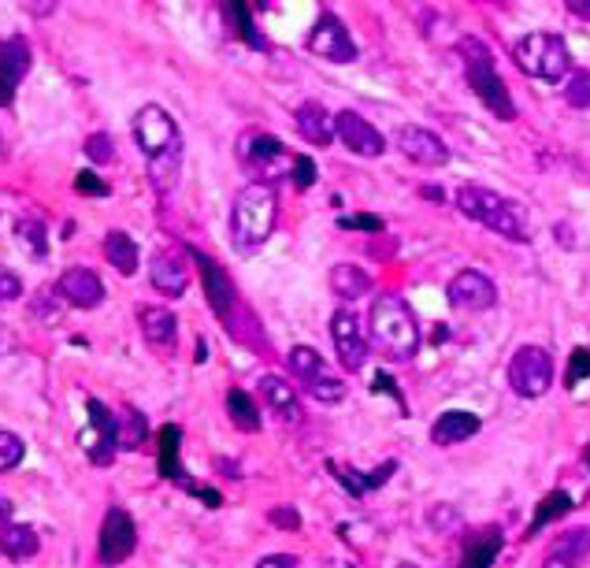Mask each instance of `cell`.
<instances>
[{"label":"cell","mask_w":590,"mask_h":568,"mask_svg":"<svg viewBox=\"0 0 590 568\" xmlns=\"http://www.w3.org/2000/svg\"><path fill=\"white\" fill-rule=\"evenodd\" d=\"M57 297H60V294H41L38 301H34V312H38V316H41V312H49V323H52V320H57V316H60V309H57Z\"/></svg>","instance_id":"47"},{"label":"cell","mask_w":590,"mask_h":568,"mask_svg":"<svg viewBox=\"0 0 590 568\" xmlns=\"http://www.w3.org/2000/svg\"><path fill=\"white\" fill-rule=\"evenodd\" d=\"M509 386L520 398H542L553 386V357L542 346H520L509 360Z\"/></svg>","instance_id":"8"},{"label":"cell","mask_w":590,"mask_h":568,"mask_svg":"<svg viewBox=\"0 0 590 568\" xmlns=\"http://www.w3.org/2000/svg\"><path fill=\"white\" fill-rule=\"evenodd\" d=\"M479 417L476 412H465V409H450V412H442L439 420H434V428H431V439L439 442V446H457V442H468V439H476L479 435Z\"/></svg>","instance_id":"24"},{"label":"cell","mask_w":590,"mask_h":568,"mask_svg":"<svg viewBox=\"0 0 590 568\" xmlns=\"http://www.w3.org/2000/svg\"><path fill=\"white\" fill-rule=\"evenodd\" d=\"M331 291L342 297V301H353V297H365L371 291V275L360 272L357 264H339L331 268Z\"/></svg>","instance_id":"31"},{"label":"cell","mask_w":590,"mask_h":568,"mask_svg":"<svg viewBox=\"0 0 590 568\" xmlns=\"http://www.w3.org/2000/svg\"><path fill=\"white\" fill-rule=\"evenodd\" d=\"M331 342L334 354H339L346 372H360L368 365V338L360 328V316L349 309H334L331 312Z\"/></svg>","instance_id":"10"},{"label":"cell","mask_w":590,"mask_h":568,"mask_svg":"<svg viewBox=\"0 0 590 568\" xmlns=\"http://www.w3.org/2000/svg\"><path fill=\"white\" fill-rule=\"evenodd\" d=\"M271 524L286 528V531H297V528H302V517H297L294 509H271Z\"/></svg>","instance_id":"46"},{"label":"cell","mask_w":590,"mask_h":568,"mask_svg":"<svg viewBox=\"0 0 590 568\" xmlns=\"http://www.w3.org/2000/svg\"><path fill=\"white\" fill-rule=\"evenodd\" d=\"M26 457V446L20 435H12V431H0V472H12L15 465H20Z\"/></svg>","instance_id":"37"},{"label":"cell","mask_w":590,"mask_h":568,"mask_svg":"<svg viewBox=\"0 0 590 568\" xmlns=\"http://www.w3.org/2000/svg\"><path fill=\"white\" fill-rule=\"evenodd\" d=\"M571 505H576V502H571L568 491H550L546 498L534 505V517H531V531H528V535H534V531H542L546 524H553V520H561L571 509Z\"/></svg>","instance_id":"35"},{"label":"cell","mask_w":590,"mask_h":568,"mask_svg":"<svg viewBox=\"0 0 590 568\" xmlns=\"http://www.w3.org/2000/svg\"><path fill=\"white\" fill-rule=\"evenodd\" d=\"M327 472L334 476V480H339L342 486H346L349 491V498H368L371 491H379V486H383L390 476L397 472V461H383L376 468V472H353L349 465H342V461H327Z\"/></svg>","instance_id":"20"},{"label":"cell","mask_w":590,"mask_h":568,"mask_svg":"<svg viewBox=\"0 0 590 568\" xmlns=\"http://www.w3.org/2000/svg\"><path fill=\"white\" fill-rule=\"evenodd\" d=\"M226 15L234 20V26H238V34L249 45H257V49H265V38H260L257 30H253V20H249V8L245 4H226Z\"/></svg>","instance_id":"38"},{"label":"cell","mask_w":590,"mask_h":568,"mask_svg":"<svg viewBox=\"0 0 590 568\" xmlns=\"http://www.w3.org/2000/svg\"><path fill=\"white\" fill-rule=\"evenodd\" d=\"M257 568H302V561H297L294 554H268V557H260Z\"/></svg>","instance_id":"45"},{"label":"cell","mask_w":590,"mask_h":568,"mask_svg":"<svg viewBox=\"0 0 590 568\" xmlns=\"http://www.w3.org/2000/svg\"><path fill=\"white\" fill-rule=\"evenodd\" d=\"M342 227L376 234V231H383V220H379V215H346V220H342Z\"/></svg>","instance_id":"44"},{"label":"cell","mask_w":590,"mask_h":568,"mask_svg":"<svg viewBox=\"0 0 590 568\" xmlns=\"http://www.w3.org/2000/svg\"><path fill=\"white\" fill-rule=\"evenodd\" d=\"M20 297H23V279L15 272H8V268H0V305L20 301Z\"/></svg>","instance_id":"41"},{"label":"cell","mask_w":590,"mask_h":568,"mask_svg":"<svg viewBox=\"0 0 590 568\" xmlns=\"http://www.w3.org/2000/svg\"><path fill=\"white\" fill-rule=\"evenodd\" d=\"M294 123H297V131H302V138L312 141V146H331V141H339V134H334V115L327 112L320 101L297 104Z\"/></svg>","instance_id":"23"},{"label":"cell","mask_w":590,"mask_h":568,"mask_svg":"<svg viewBox=\"0 0 590 568\" xmlns=\"http://www.w3.org/2000/svg\"><path fill=\"white\" fill-rule=\"evenodd\" d=\"M86 157L94 160V164H108V160L115 157V146L108 134H89L86 138Z\"/></svg>","instance_id":"40"},{"label":"cell","mask_w":590,"mask_h":568,"mask_svg":"<svg viewBox=\"0 0 590 568\" xmlns=\"http://www.w3.org/2000/svg\"><path fill=\"white\" fill-rule=\"evenodd\" d=\"M115 439H120V449H138L142 442L149 439V420H145L138 409L123 405V409L115 412Z\"/></svg>","instance_id":"32"},{"label":"cell","mask_w":590,"mask_h":568,"mask_svg":"<svg viewBox=\"0 0 590 568\" xmlns=\"http://www.w3.org/2000/svg\"><path fill=\"white\" fill-rule=\"evenodd\" d=\"M450 305L453 309H465V312H483V309H494L497 301V286L494 279L483 275V272H457L450 279Z\"/></svg>","instance_id":"14"},{"label":"cell","mask_w":590,"mask_h":568,"mask_svg":"<svg viewBox=\"0 0 590 568\" xmlns=\"http://www.w3.org/2000/svg\"><path fill=\"white\" fill-rule=\"evenodd\" d=\"M238 157L249 168H271L275 160L286 157V149L275 134H245V138L238 141Z\"/></svg>","instance_id":"25"},{"label":"cell","mask_w":590,"mask_h":568,"mask_svg":"<svg viewBox=\"0 0 590 568\" xmlns=\"http://www.w3.org/2000/svg\"><path fill=\"white\" fill-rule=\"evenodd\" d=\"M568 12L579 15V20H590V4H579V0H568Z\"/></svg>","instance_id":"49"},{"label":"cell","mask_w":590,"mask_h":568,"mask_svg":"<svg viewBox=\"0 0 590 568\" xmlns=\"http://www.w3.org/2000/svg\"><path fill=\"white\" fill-rule=\"evenodd\" d=\"M149 279L163 297H183L189 286V268L175 252H157L149 264Z\"/></svg>","instance_id":"21"},{"label":"cell","mask_w":590,"mask_h":568,"mask_svg":"<svg viewBox=\"0 0 590 568\" xmlns=\"http://www.w3.org/2000/svg\"><path fill=\"white\" fill-rule=\"evenodd\" d=\"M105 257H108V264H112L120 275H134V272H138V246H134V238L126 231H108Z\"/></svg>","instance_id":"29"},{"label":"cell","mask_w":590,"mask_h":568,"mask_svg":"<svg viewBox=\"0 0 590 568\" xmlns=\"http://www.w3.org/2000/svg\"><path fill=\"white\" fill-rule=\"evenodd\" d=\"M397 149L405 152L413 164H420V168H442V164H450V146L439 138L434 131H428V126H402L397 131Z\"/></svg>","instance_id":"15"},{"label":"cell","mask_w":590,"mask_h":568,"mask_svg":"<svg viewBox=\"0 0 590 568\" xmlns=\"http://www.w3.org/2000/svg\"><path fill=\"white\" fill-rule=\"evenodd\" d=\"M138 546V528L126 509H108L101 520V539H97V554L105 565H123Z\"/></svg>","instance_id":"11"},{"label":"cell","mask_w":590,"mask_h":568,"mask_svg":"<svg viewBox=\"0 0 590 568\" xmlns=\"http://www.w3.org/2000/svg\"><path fill=\"white\" fill-rule=\"evenodd\" d=\"M590 375V349H571V357H568V372H565V386L571 391V386H579L583 379Z\"/></svg>","instance_id":"39"},{"label":"cell","mask_w":590,"mask_h":568,"mask_svg":"<svg viewBox=\"0 0 590 568\" xmlns=\"http://www.w3.org/2000/svg\"><path fill=\"white\" fill-rule=\"evenodd\" d=\"M397 568H416V565H397Z\"/></svg>","instance_id":"50"},{"label":"cell","mask_w":590,"mask_h":568,"mask_svg":"<svg viewBox=\"0 0 590 568\" xmlns=\"http://www.w3.org/2000/svg\"><path fill=\"white\" fill-rule=\"evenodd\" d=\"M138 320H142V335L149 338L152 346H171V342H175V331H179L175 312L160 309V305H142Z\"/></svg>","instance_id":"26"},{"label":"cell","mask_w":590,"mask_h":568,"mask_svg":"<svg viewBox=\"0 0 590 568\" xmlns=\"http://www.w3.org/2000/svg\"><path fill=\"white\" fill-rule=\"evenodd\" d=\"M189 257L197 260V272H201L205 297H208V305H212V312L220 316L223 323H231L234 309H238V294H234V283H231V275H226L223 268L216 264L212 257H205V252L189 249Z\"/></svg>","instance_id":"13"},{"label":"cell","mask_w":590,"mask_h":568,"mask_svg":"<svg viewBox=\"0 0 590 568\" xmlns=\"http://www.w3.org/2000/svg\"><path fill=\"white\" fill-rule=\"evenodd\" d=\"M131 131H134L138 149L149 157V164H157V160H171V157H183V134H179L175 120H171L160 104L138 108Z\"/></svg>","instance_id":"6"},{"label":"cell","mask_w":590,"mask_h":568,"mask_svg":"<svg viewBox=\"0 0 590 568\" xmlns=\"http://www.w3.org/2000/svg\"><path fill=\"white\" fill-rule=\"evenodd\" d=\"M312 183H316V164H312L308 157H297V160H294V186H297V189H308Z\"/></svg>","instance_id":"43"},{"label":"cell","mask_w":590,"mask_h":568,"mask_svg":"<svg viewBox=\"0 0 590 568\" xmlns=\"http://www.w3.org/2000/svg\"><path fill=\"white\" fill-rule=\"evenodd\" d=\"M371 342L390 357V360H413L420 349V323L416 312L408 309L402 294H379L371 301Z\"/></svg>","instance_id":"2"},{"label":"cell","mask_w":590,"mask_h":568,"mask_svg":"<svg viewBox=\"0 0 590 568\" xmlns=\"http://www.w3.org/2000/svg\"><path fill=\"white\" fill-rule=\"evenodd\" d=\"M587 465H590V449H587Z\"/></svg>","instance_id":"51"},{"label":"cell","mask_w":590,"mask_h":568,"mask_svg":"<svg viewBox=\"0 0 590 568\" xmlns=\"http://www.w3.org/2000/svg\"><path fill=\"white\" fill-rule=\"evenodd\" d=\"M12 498H4V494H0V531L4 528H12Z\"/></svg>","instance_id":"48"},{"label":"cell","mask_w":590,"mask_h":568,"mask_svg":"<svg viewBox=\"0 0 590 568\" xmlns=\"http://www.w3.org/2000/svg\"><path fill=\"white\" fill-rule=\"evenodd\" d=\"M226 412H231L234 428L260 431V409H257V402L242 391V386H231V391H226Z\"/></svg>","instance_id":"34"},{"label":"cell","mask_w":590,"mask_h":568,"mask_svg":"<svg viewBox=\"0 0 590 568\" xmlns=\"http://www.w3.org/2000/svg\"><path fill=\"white\" fill-rule=\"evenodd\" d=\"M590 557V528H565L550 543L542 568H579Z\"/></svg>","instance_id":"19"},{"label":"cell","mask_w":590,"mask_h":568,"mask_svg":"<svg viewBox=\"0 0 590 568\" xmlns=\"http://www.w3.org/2000/svg\"><path fill=\"white\" fill-rule=\"evenodd\" d=\"M157 446H160V476H163V480L183 483V465H179V446H183V431H179L175 423H163L160 435H157Z\"/></svg>","instance_id":"30"},{"label":"cell","mask_w":590,"mask_h":568,"mask_svg":"<svg viewBox=\"0 0 590 568\" xmlns=\"http://www.w3.org/2000/svg\"><path fill=\"white\" fill-rule=\"evenodd\" d=\"M334 134H339L342 146H346L349 152H357V157H383V149H386L383 134H379L376 126L357 112L334 115Z\"/></svg>","instance_id":"16"},{"label":"cell","mask_w":590,"mask_h":568,"mask_svg":"<svg viewBox=\"0 0 590 568\" xmlns=\"http://www.w3.org/2000/svg\"><path fill=\"white\" fill-rule=\"evenodd\" d=\"M260 398H265V405L271 412H275L279 420H286V423H297L302 420V402H297V391L286 383L283 375H260Z\"/></svg>","instance_id":"22"},{"label":"cell","mask_w":590,"mask_h":568,"mask_svg":"<svg viewBox=\"0 0 590 568\" xmlns=\"http://www.w3.org/2000/svg\"><path fill=\"white\" fill-rule=\"evenodd\" d=\"M38 550L41 539L30 524H12L0 531V554L12 557V561H30V557H38Z\"/></svg>","instance_id":"28"},{"label":"cell","mask_w":590,"mask_h":568,"mask_svg":"<svg viewBox=\"0 0 590 568\" xmlns=\"http://www.w3.org/2000/svg\"><path fill=\"white\" fill-rule=\"evenodd\" d=\"M75 189H78V194H89V197H108V183H101L94 171H78Z\"/></svg>","instance_id":"42"},{"label":"cell","mask_w":590,"mask_h":568,"mask_svg":"<svg viewBox=\"0 0 590 568\" xmlns=\"http://www.w3.org/2000/svg\"><path fill=\"white\" fill-rule=\"evenodd\" d=\"M460 57H465L471 94L487 104V112H494L497 120H513L516 104H513L509 89H505V83H502V75L494 71V60H490L487 45L476 41V38H465V41H460Z\"/></svg>","instance_id":"5"},{"label":"cell","mask_w":590,"mask_h":568,"mask_svg":"<svg viewBox=\"0 0 590 568\" xmlns=\"http://www.w3.org/2000/svg\"><path fill=\"white\" fill-rule=\"evenodd\" d=\"M457 209L468 215V220L483 223L494 234L509 242H528L531 238V227H528V215L516 201L502 197L497 189L490 186H476V183H465L457 189Z\"/></svg>","instance_id":"3"},{"label":"cell","mask_w":590,"mask_h":568,"mask_svg":"<svg viewBox=\"0 0 590 568\" xmlns=\"http://www.w3.org/2000/svg\"><path fill=\"white\" fill-rule=\"evenodd\" d=\"M308 52H316L320 60H331V63L357 60V45H353L346 23L331 12H323L320 20H316L312 34H308Z\"/></svg>","instance_id":"12"},{"label":"cell","mask_w":590,"mask_h":568,"mask_svg":"<svg viewBox=\"0 0 590 568\" xmlns=\"http://www.w3.org/2000/svg\"><path fill=\"white\" fill-rule=\"evenodd\" d=\"M86 412H89V423L82 428L78 446L86 449V457L94 465H112L115 449H120V439H115V417L108 412V405L97 402V398L86 402Z\"/></svg>","instance_id":"9"},{"label":"cell","mask_w":590,"mask_h":568,"mask_svg":"<svg viewBox=\"0 0 590 568\" xmlns=\"http://www.w3.org/2000/svg\"><path fill=\"white\" fill-rule=\"evenodd\" d=\"M30 41L26 38H8L0 41V108L12 104L15 89L26 78V71H30Z\"/></svg>","instance_id":"17"},{"label":"cell","mask_w":590,"mask_h":568,"mask_svg":"<svg viewBox=\"0 0 590 568\" xmlns=\"http://www.w3.org/2000/svg\"><path fill=\"white\" fill-rule=\"evenodd\" d=\"M502 546H505V539H502V531H497V528L476 531V535L468 539V546H465V561H460V568H490V565H494V557L502 554Z\"/></svg>","instance_id":"27"},{"label":"cell","mask_w":590,"mask_h":568,"mask_svg":"<svg viewBox=\"0 0 590 568\" xmlns=\"http://www.w3.org/2000/svg\"><path fill=\"white\" fill-rule=\"evenodd\" d=\"M286 368L294 372V379H302V386L312 394L316 402L339 405L342 398H346V383L331 372V365H327V360L316 354L312 346H294V349H290Z\"/></svg>","instance_id":"7"},{"label":"cell","mask_w":590,"mask_h":568,"mask_svg":"<svg viewBox=\"0 0 590 568\" xmlns=\"http://www.w3.org/2000/svg\"><path fill=\"white\" fill-rule=\"evenodd\" d=\"M279 220V194L271 183H249L234 197L231 209V242L238 252L260 249L271 238Z\"/></svg>","instance_id":"1"},{"label":"cell","mask_w":590,"mask_h":568,"mask_svg":"<svg viewBox=\"0 0 590 568\" xmlns=\"http://www.w3.org/2000/svg\"><path fill=\"white\" fill-rule=\"evenodd\" d=\"M57 294L67 305H75V309H97V305L105 301V283L101 275L89 272V268H67V272L57 279Z\"/></svg>","instance_id":"18"},{"label":"cell","mask_w":590,"mask_h":568,"mask_svg":"<svg viewBox=\"0 0 590 568\" xmlns=\"http://www.w3.org/2000/svg\"><path fill=\"white\" fill-rule=\"evenodd\" d=\"M513 60L524 75L542 78V83H565L571 75V52L561 34H528V38L513 45Z\"/></svg>","instance_id":"4"},{"label":"cell","mask_w":590,"mask_h":568,"mask_svg":"<svg viewBox=\"0 0 590 568\" xmlns=\"http://www.w3.org/2000/svg\"><path fill=\"white\" fill-rule=\"evenodd\" d=\"M565 83V101L571 108H590V71H571Z\"/></svg>","instance_id":"36"},{"label":"cell","mask_w":590,"mask_h":568,"mask_svg":"<svg viewBox=\"0 0 590 568\" xmlns=\"http://www.w3.org/2000/svg\"><path fill=\"white\" fill-rule=\"evenodd\" d=\"M15 246H20L30 260H49V231L38 220H20L15 223Z\"/></svg>","instance_id":"33"}]
</instances>
